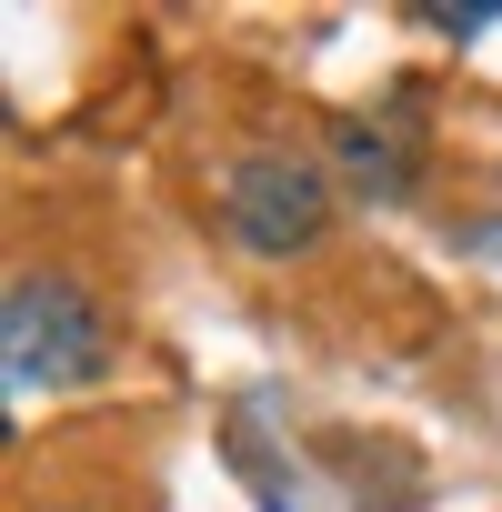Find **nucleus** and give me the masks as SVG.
<instances>
[{
  "mask_svg": "<svg viewBox=\"0 0 502 512\" xmlns=\"http://www.w3.org/2000/svg\"><path fill=\"white\" fill-rule=\"evenodd\" d=\"M332 221H342V191L312 151H241L221 171V231L251 262H302L332 241Z\"/></svg>",
  "mask_w": 502,
  "mask_h": 512,
  "instance_id": "f257e3e1",
  "label": "nucleus"
},
{
  "mask_svg": "<svg viewBox=\"0 0 502 512\" xmlns=\"http://www.w3.org/2000/svg\"><path fill=\"white\" fill-rule=\"evenodd\" d=\"M0 352H11L21 392H71L111 362V332L91 312V292L71 272H11V302H0Z\"/></svg>",
  "mask_w": 502,
  "mask_h": 512,
  "instance_id": "f03ea898",
  "label": "nucleus"
},
{
  "mask_svg": "<svg viewBox=\"0 0 502 512\" xmlns=\"http://www.w3.org/2000/svg\"><path fill=\"white\" fill-rule=\"evenodd\" d=\"M332 151H342V171H352V181H362V191H372V201H392V191H402V181H412V171H402V151H392V141H382V131H372V121H352V131H342V141H332Z\"/></svg>",
  "mask_w": 502,
  "mask_h": 512,
  "instance_id": "7ed1b4c3",
  "label": "nucleus"
},
{
  "mask_svg": "<svg viewBox=\"0 0 502 512\" xmlns=\"http://www.w3.org/2000/svg\"><path fill=\"white\" fill-rule=\"evenodd\" d=\"M432 31H452V41H472V31H492L502 11H482V0H462V11H452V0H432V11H422Z\"/></svg>",
  "mask_w": 502,
  "mask_h": 512,
  "instance_id": "20e7f679",
  "label": "nucleus"
}]
</instances>
